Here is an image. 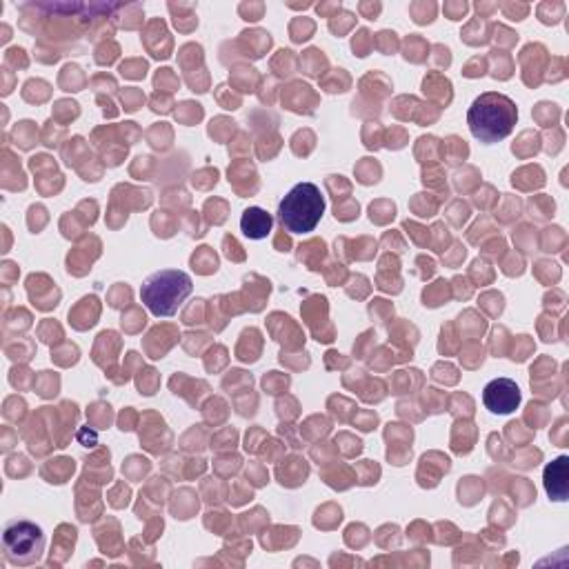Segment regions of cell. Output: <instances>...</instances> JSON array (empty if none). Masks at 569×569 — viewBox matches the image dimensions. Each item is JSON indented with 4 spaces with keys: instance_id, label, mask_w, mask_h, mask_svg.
<instances>
[{
    "instance_id": "cell-6",
    "label": "cell",
    "mask_w": 569,
    "mask_h": 569,
    "mask_svg": "<svg viewBox=\"0 0 569 569\" xmlns=\"http://www.w3.org/2000/svg\"><path fill=\"white\" fill-rule=\"evenodd\" d=\"M271 224H273V218L271 213H267L262 207H249L242 211V218H240V229L247 238L251 240H260V238H267L269 231H271Z\"/></svg>"
},
{
    "instance_id": "cell-7",
    "label": "cell",
    "mask_w": 569,
    "mask_h": 569,
    "mask_svg": "<svg viewBox=\"0 0 569 569\" xmlns=\"http://www.w3.org/2000/svg\"><path fill=\"white\" fill-rule=\"evenodd\" d=\"M567 456H560L545 467V489L553 500H567Z\"/></svg>"
},
{
    "instance_id": "cell-2",
    "label": "cell",
    "mask_w": 569,
    "mask_h": 569,
    "mask_svg": "<svg viewBox=\"0 0 569 569\" xmlns=\"http://www.w3.org/2000/svg\"><path fill=\"white\" fill-rule=\"evenodd\" d=\"M325 213V198L318 184L298 182L278 202V220L289 233H309Z\"/></svg>"
},
{
    "instance_id": "cell-4",
    "label": "cell",
    "mask_w": 569,
    "mask_h": 569,
    "mask_svg": "<svg viewBox=\"0 0 569 569\" xmlns=\"http://www.w3.org/2000/svg\"><path fill=\"white\" fill-rule=\"evenodd\" d=\"M4 558L13 565H31L44 549L42 529L31 520H9L2 533Z\"/></svg>"
},
{
    "instance_id": "cell-3",
    "label": "cell",
    "mask_w": 569,
    "mask_h": 569,
    "mask_svg": "<svg viewBox=\"0 0 569 569\" xmlns=\"http://www.w3.org/2000/svg\"><path fill=\"white\" fill-rule=\"evenodd\" d=\"M191 278L180 269H160L151 273L142 287L140 298L153 316H173L191 293Z\"/></svg>"
},
{
    "instance_id": "cell-1",
    "label": "cell",
    "mask_w": 569,
    "mask_h": 569,
    "mask_svg": "<svg viewBox=\"0 0 569 569\" xmlns=\"http://www.w3.org/2000/svg\"><path fill=\"white\" fill-rule=\"evenodd\" d=\"M516 120H518V109L513 100L507 98L505 93H493V91L480 93L467 111V124L473 138H478L485 144L507 138L513 131Z\"/></svg>"
},
{
    "instance_id": "cell-5",
    "label": "cell",
    "mask_w": 569,
    "mask_h": 569,
    "mask_svg": "<svg viewBox=\"0 0 569 569\" xmlns=\"http://www.w3.org/2000/svg\"><path fill=\"white\" fill-rule=\"evenodd\" d=\"M482 402L491 413H511L520 405V389L511 378H496L485 385Z\"/></svg>"
}]
</instances>
